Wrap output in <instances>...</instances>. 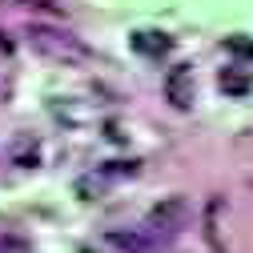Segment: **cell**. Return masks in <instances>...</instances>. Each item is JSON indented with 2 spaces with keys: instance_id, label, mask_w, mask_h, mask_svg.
Here are the masks:
<instances>
[{
  "instance_id": "obj_6",
  "label": "cell",
  "mask_w": 253,
  "mask_h": 253,
  "mask_svg": "<svg viewBox=\"0 0 253 253\" xmlns=\"http://www.w3.org/2000/svg\"><path fill=\"white\" fill-rule=\"evenodd\" d=\"M221 88H225L229 97H245V92L253 88V77L241 73V69H225V73H221Z\"/></svg>"
},
{
  "instance_id": "obj_3",
  "label": "cell",
  "mask_w": 253,
  "mask_h": 253,
  "mask_svg": "<svg viewBox=\"0 0 253 253\" xmlns=\"http://www.w3.org/2000/svg\"><path fill=\"white\" fill-rule=\"evenodd\" d=\"M165 101L173 109H181V113L193 105V69L189 65H173L165 73Z\"/></svg>"
},
{
  "instance_id": "obj_8",
  "label": "cell",
  "mask_w": 253,
  "mask_h": 253,
  "mask_svg": "<svg viewBox=\"0 0 253 253\" xmlns=\"http://www.w3.org/2000/svg\"><path fill=\"white\" fill-rule=\"evenodd\" d=\"M0 253H37V249L28 245L20 233H4V237H0Z\"/></svg>"
},
{
  "instance_id": "obj_2",
  "label": "cell",
  "mask_w": 253,
  "mask_h": 253,
  "mask_svg": "<svg viewBox=\"0 0 253 253\" xmlns=\"http://www.w3.org/2000/svg\"><path fill=\"white\" fill-rule=\"evenodd\" d=\"M185 225H189V201L185 197H161L145 217V233L153 241H173Z\"/></svg>"
},
{
  "instance_id": "obj_9",
  "label": "cell",
  "mask_w": 253,
  "mask_h": 253,
  "mask_svg": "<svg viewBox=\"0 0 253 253\" xmlns=\"http://www.w3.org/2000/svg\"><path fill=\"white\" fill-rule=\"evenodd\" d=\"M81 253H92V249H81Z\"/></svg>"
},
{
  "instance_id": "obj_5",
  "label": "cell",
  "mask_w": 253,
  "mask_h": 253,
  "mask_svg": "<svg viewBox=\"0 0 253 253\" xmlns=\"http://www.w3.org/2000/svg\"><path fill=\"white\" fill-rule=\"evenodd\" d=\"M133 48L145 52V56H165V52L173 48V41H169L165 33H137V37H133Z\"/></svg>"
},
{
  "instance_id": "obj_1",
  "label": "cell",
  "mask_w": 253,
  "mask_h": 253,
  "mask_svg": "<svg viewBox=\"0 0 253 253\" xmlns=\"http://www.w3.org/2000/svg\"><path fill=\"white\" fill-rule=\"evenodd\" d=\"M28 44H33L41 56L56 60V65H84V60L92 56V48L81 37L65 33V28H48V24H33L28 28Z\"/></svg>"
},
{
  "instance_id": "obj_4",
  "label": "cell",
  "mask_w": 253,
  "mask_h": 253,
  "mask_svg": "<svg viewBox=\"0 0 253 253\" xmlns=\"http://www.w3.org/2000/svg\"><path fill=\"white\" fill-rule=\"evenodd\" d=\"M8 157H12V165L33 169V165H41V141H37L33 133H16V137L8 141Z\"/></svg>"
},
{
  "instance_id": "obj_7",
  "label": "cell",
  "mask_w": 253,
  "mask_h": 253,
  "mask_svg": "<svg viewBox=\"0 0 253 253\" xmlns=\"http://www.w3.org/2000/svg\"><path fill=\"white\" fill-rule=\"evenodd\" d=\"M225 48H229L233 56H241V60H253V41L241 37V33H237V37H225Z\"/></svg>"
}]
</instances>
